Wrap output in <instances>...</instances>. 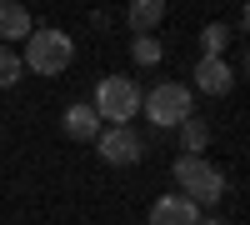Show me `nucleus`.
<instances>
[{"instance_id":"obj_1","label":"nucleus","mask_w":250,"mask_h":225,"mask_svg":"<svg viewBox=\"0 0 250 225\" xmlns=\"http://www.w3.org/2000/svg\"><path fill=\"white\" fill-rule=\"evenodd\" d=\"M70 60H75V40L55 25H35L25 50H20V65L35 75H60V70H70Z\"/></svg>"},{"instance_id":"obj_2","label":"nucleus","mask_w":250,"mask_h":225,"mask_svg":"<svg viewBox=\"0 0 250 225\" xmlns=\"http://www.w3.org/2000/svg\"><path fill=\"white\" fill-rule=\"evenodd\" d=\"M140 100H145V90L135 85L130 75H100L95 80V115H100V125H130V120L140 115Z\"/></svg>"},{"instance_id":"obj_3","label":"nucleus","mask_w":250,"mask_h":225,"mask_svg":"<svg viewBox=\"0 0 250 225\" xmlns=\"http://www.w3.org/2000/svg\"><path fill=\"white\" fill-rule=\"evenodd\" d=\"M170 175H175L180 195L195 200V205H220V200H225V175L205 155H180L175 165H170Z\"/></svg>"},{"instance_id":"obj_4","label":"nucleus","mask_w":250,"mask_h":225,"mask_svg":"<svg viewBox=\"0 0 250 225\" xmlns=\"http://www.w3.org/2000/svg\"><path fill=\"white\" fill-rule=\"evenodd\" d=\"M140 110L150 115V125H160V130H180L185 120L195 115V105H190V85H180V80H160V85H150V95L140 100Z\"/></svg>"},{"instance_id":"obj_5","label":"nucleus","mask_w":250,"mask_h":225,"mask_svg":"<svg viewBox=\"0 0 250 225\" xmlns=\"http://www.w3.org/2000/svg\"><path fill=\"white\" fill-rule=\"evenodd\" d=\"M95 150H100V160H105V165H135V160L145 155V140L130 130V125H105L95 135Z\"/></svg>"},{"instance_id":"obj_6","label":"nucleus","mask_w":250,"mask_h":225,"mask_svg":"<svg viewBox=\"0 0 250 225\" xmlns=\"http://www.w3.org/2000/svg\"><path fill=\"white\" fill-rule=\"evenodd\" d=\"M150 225H200V205L185 200L180 190H170L150 205Z\"/></svg>"},{"instance_id":"obj_7","label":"nucleus","mask_w":250,"mask_h":225,"mask_svg":"<svg viewBox=\"0 0 250 225\" xmlns=\"http://www.w3.org/2000/svg\"><path fill=\"white\" fill-rule=\"evenodd\" d=\"M230 85H235L230 60H210V55H200V65H195V90H200V95H230Z\"/></svg>"},{"instance_id":"obj_8","label":"nucleus","mask_w":250,"mask_h":225,"mask_svg":"<svg viewBox=\"0 0 250 225\" xmlns=\"http://www.w3.org/2000/svg\"><path fill=\"white\" fill-rule=\"evenodd\" d=\"M35 20L20 0H0V40H30Z\"/></svg>"},{"instance_id":"obj_9","label":"nucleus","mask_w":250,"mask_h":225,"mask_svg":"<svg viewBox=\"0 0 250 225\" xmlns=\"http://www.w3.org/2000/svg\"><path fill=\"white\" fill-rule=\"evenodd\" d=\"M60 125H65V135L70 140H95L100 130V115H95V105H65V120H60Z\"/></svg>"},{"instance_id":"obj_10","label":"nucleus","mask_w":250,"mask_h":225,"mask_svg":"<svg viewBox=\"0 0 250 225\" xmlns=\"http://www.w3.org/2000/svg\"><path fill=\"white\" fill-rule=\"evenodd\" d=\"M125 20H130L135 35H155V25L165 20V0H135V5L125 10Z\"/></svg>"},{"instance_id":"obj_11","label":"nucleus","mask_w":250,"mask_h":225,"mask_svg":"<svg viewBox=\"0 0 250 225\" xmlns=\"http://www.w3.org/2000/svg\"><path fill=\"white\" fill-rule=\"evenodd\" d=\"M175 135H180V150H185V155H205V145H210V125H205L200 115H190Z\"/></svg>"},{"instance_id":"obj_12","label":"nucleus","mask_w":250,"mask_h":225,"mask_svg":"<svg viewBox=\"0 0 250 225\" xmlns=\"http://www.w3.org/2000/svg\"><path fill=\"white\" fill-rule=\"evenodd\" d=\"M225 45H230V25H225V20H210V25L200 30V50L210 60H225Z\"/></svg>"},{"instance_id":"obj_13","label":"nucleus","mask_w":250,"mask_h":225,"mask_svg":"<svg viewBox=\"0 0 250 225\" xmlns=\"http://www.w3.org/2000/svg\"><path fill=\"white\" fill-rule=\"evenodd\" d=\"M20 75H25V65H20V50H10V45H0V90H10V85H20Z\"/></svg>"},{"instance_id":"obj_14","label":"nucleus","mask_w":250,"mask_h":225,"mask_svg":"<svg viewBox=\"0 0 250 225\" xmlns=\"http://www.w3.org/2000/svg\"><path fill=\"white\" fill-rule=\"evenodd\" d=\"M130 55H135V65H160V40L155 35H135V45H130Z\"/></svg>"},{"instance_id":"obj_15","label":"nucleus","mask_w":250,"mask_h":225,"mask_svg":"<svg viewBox=\"0 0 250 225\" xmlns=\"http://www.w3.org/2000/svg\"><path fill=\"white\" fill-rule=\"evenodd\" d=\"M240 30H245V35H250V5H245V10H240Z\"/></svg>"},{"instance_id":"obj_16","label":"nucleus","mask_w":250,"mask_h":225,"mask_svg":"<svg viewBox=\"0 0 250 225\" xmlns=\"http://www.w3.org/2000/svg\"><path fill=\"white\" fill-rule=\"evenodd\" d=\"M200 225H225V220L220 215H200Z\"/></svg>"},{"instance_id":"obj_17","label":"nucleus","mask_w":250,"mask_h":225,"mask_svg":"<svg viewBox=\"0 0 250 225\" xmlns=\"http://www.w3.org/2000/svg\"><path fill=\"white\" fill-rule=\"evenodd\" d=\"M240 65H245V75H250V45H245V60H240Z\"/></svg>"}]
</instances>
